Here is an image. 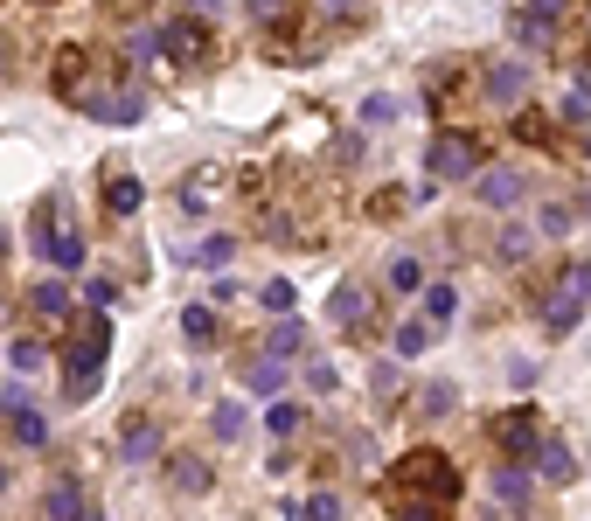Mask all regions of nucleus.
<instances>
[{"label": "nucleus", "instance_id": "nucleus-36", "mask_svg": "<svg viewBox=\"0 0 591 521\" xmlns=\"http://www.w3.org/2000/svg\"><path fill=\"white\" fill-rule=\"evenodd\" d=\"M515 139H529V146H550L557 132H550V119H543V112H522V119H515Z\"/></svg>", "mask_w": 591, "mask_h": 521}, {"label": "nucleus", "instance_id": "nucleus-17", "mask_svg": "<svg viewBox=\"0 0 591 521\" xmlns=\"http://www.w3.org/2000/svg\"><path fill=\"white\" fill-rule=\"evenodd\" d=\"M508 28H515V42H522L529 56H543V49H557V28H550V21H536V14H522V7L508 14Z\"/></svg>", "mask_w": 591, "mask_h": 521}, {"label": "nucleus", "instance_id": "nucleus-48", "mask_svg": "<svg viewBox=\"0 0 591 521\" xmlns=\"http://www.w3.org/2000/svg\"><path fill=\"white\" fill-rule=\"evenodd\" d=\"M578 216H585V223H591V188H585V202H578Z\"/></svg>", "mask_w": 591, "mask_h": 521}, {"label": "nucleus", "instance_id": "nucleus-7", "mask_svg": "<svg viewBox=\"0 0 591 521\" xmlns=\"http://www.w3.org/2000/svg\"><path fill=\"white\" fill-rule=\"evenodd\" d=\"M529 473H536V480H550V487H571V480H578V452H571V438L543 431V438H536V452H529Z\"/></svg>", "mask_w": 591, "mask_h": 521}, {"label": "nucleus", "instance_id": "nucleus-22", "mask_svg": "<svg viewBox=\"0 0 591 521\" xmlns=\"http://www.w3.org/2000/svg\"><path fill=\"white\" fill-rule=\"evenodd\" d=\"M7 417H14V438H21L28 452H42V445H49V417H42L35 403H21V410H7Z\"/></svg>", "mask_w": 591, "mask_h": 521}, {"label": "nucleus", "instance_id": "nucleus-10", "mask_svg": "<svg viewBox=\"0 0 591 521\" xmlns=\"http://www.w3.org/2000/svg\"><path fill=\"white\" fill-rule=\"evenodd\" d=\"M119 452H126V466H147V459H160V424H153L147 410H140V417H126Z\"/></svg>", "mask_w": 591, "mask_h": 521}, {"label": "nucleus", "instance_id": "nucleus-8", "mask_svg": "<svg viewBox=\"0 0 591 521\" xmlns=\"http://www.w3.org/2000/svg\"><path fill=\"white\" fill-rule=\"evenodd\" d=\"M522 188H529L522 167H480V174H473V202H480V209H515Z\"/></svg>", "mask_w": 591, "mask_h": 521}, {"label": "nucleus", "instance_id": "nucleus-9", "mask_svg": "<svg viewBox=\"0 0 591 521\" xmlns=\"http://www.w3.org/2000/svg\"><path fill=\"white\" fill-rule=\"evenodd\" d=\"M487 494H494V508H508V515H529V466H494V480H487Z\"/></svg>", "mask_w": 591, "mask_h": 521}, {"label": "nucleus", "instance_id": "nucleus-21", "mask_svg": "<svg viewBox=\"0 0 591 521\" xmlns=\"http://www.w3.org/2000/svg\"><path fill=\"white\" fill-rule=\"evenodd\" d=\"M209 431H216V445H237V438L251 431V417H244V403H216V410H209Z\"/></svg>", "mask_w": 591, "mask_h": 521}, {"label": "nucleus", "instance_id": "nucleus-14", "mask_svg": "<svg viewBox=\"0 0 591 521\" xmlns=\"http://www.w3.org/2000/svg\"><path fill=\"white\" fill-rule=\"evenodd\" d=\"M167 487L195 501V494H209V487H216V473H209V466H202L195 452H181V459H167Z\"/></svg>", "mask_w": 591, "mask_h": 521}, {"label": "nucleus", "instance_id": "nucleus-24", "mask_svg": "<svg viewBox=\"0 0 591 521\" xmlns=\"http://www.w3.org/2000/svg\"><path fill=\"white\" fill-rule=\"evenodd\" d=\"M230 258H237V237H202V244L188 251V264H202V271H223Z\"/></svg>", "mask_w": 591, "mask_h": 521}, {"label": "nucleus", "instance_id": "nucleus-40", "mask_svg": "<svg viewBox=\"0 0 591 521\" xmlns=\"http://www.w3.org/2000/svg\"><path fill=\"white\" fill-rule=\"evenodd\" d=\"M522 14H536V21H550V28H557V21L571 14V0H522Z\"/></svg>", "mask_w": 591, "mask_h": 521}, {"label": "nucleus", "instance_id": "nucleus-30", "mask_svg": "<svg viewBox=\"0 0 591 521\" xmlns=\"http://www.w3.org/2000/svg\"><path fill=\"white\" fill-rule=\"evenodd\" d=\"M383 278H390V292H425V264L418 258H390Z\"/></svg>", "mask_w": 591, "mask_h": 521}, {"label": "nucleus", "instance_id": "nucleus-19", "mask_svg": "<svg viewBox=\"0 0 591 521\" xmlns=\"http://www.w3.org/2000/svg\"><path fill=\"white\" fill-rule=\"evenodd\" d=\"M140 202H147V188H140L133 174H112V181H105V209H112V216H140Z\"/></svg>", "mask_w": 591, "mask_h": 521}, {"label": "nucleus", "instance_id": "nucleus-16", "mask_svg": "<svg viewBox=\"0 0 591 521\" xmlns=\"http://www.w3.org/2000/svg\"><path fill=\"white\" fill-rule=\"evenodd\" d=\"M28 313H35V320H70V285H63V278H42V285L28 292Z\"/></svg>", "mask_w": 591, "mask_h": 521}, {"label": "nucleus", "instance_id": "nucleus-25", "mask_svg": "<svg viewBox=\"0 0 591 521\" xmlns=\"http://www.w3.org/2000/svg\"><path fill=\"white\" fill-rule=\"evenodd\" d=\"M571 223H578V209H571V202H543V209H536V230H543L550 244H557V237H571Z\"/></svg>", "mask_w": 591, "mask_h": 521}, {"label": "nucleus", "instance_id": "nucleus-4", "mask_svg": "<svg viewBox=\"0 0 591 521\" xmlns=\"http://www.w3.org/2000/svg\"><path fill=\"white\" fill-rule=\"evenodd\" d=\"M585 306H591V264H564L557 292L543 299V327H550V341H564V334L585 320Z\"/></svg>", "mask_w": 591, "mask_h": 521}, {"label": "nucleus", "instance_id": "nucleus-20", "mask_svg": "<svg viewBox=\"0 0 591 521\" xmlns=\"http://www.w3.org/2000/svg\"><path fill=\"white\" fill-rule=\"evenodd\" d=\"M49 70H56V91H63V98H77V84H84V49H77V42H63Z\"/></svg>", "mask_w": 591, "mask_h": 521}, {"label": "nucleus", "instance_id": "nucleus-33", "mask_svg": "<svg viewBox=\"0 0 591 521\" xmlns=\"http://www.w3.org/2000/svg\"><path fill=\"white\" fill-rule=\"evenodd\" d=\"M390 508H397V521H445L439 501H418V494H390Z\"/></svg>", "mask_w": 591, "mask_h": 521}, {"label": "nucleus", "instance_id": "nucleus-51", "mask_svg": "<svg viewBox=\"0 0 591 521\" xmlns=\"http://www.w3.org/2000/svg\"><path fill=\"white\" fill-rule=\"evenodd\" d=\"M585 153H591V126H585Z\"/></svg>", "mask_w": 591, "mask_h": 521}, {"label": "nucleus", "instance_id": "nucleus-26", "mask_svg": "<svg viewBox=\"0 0 591 521\" xmlns=\"http://www.w3.org/2000/svg\"><path fill=\"white\" fill-rule=\"evenodd\" d=\"M258 306H265V313H279V320H286V313H293V306H299L293 278H265V285H258Z\"/></svg>", "mask_w": 591, "mask_h": 521}, {"label": "nucleus", "instance_id": "nucleus-50", "mask_svg": "<svg viewBox=\"0 0 591 521\" xmlns=\"http://www.w3.org/2000/svg\"><path fill=\"white\" fill-rule=\"evenodd\" d=\"M0 494H7V466H0Z\"/></svg>", "mask_w": 591, "mask_h": 521}, {"label": "nucleus", "instance_id": "nucleus-5", "mask_svg": "<svg viewBox=\"0 0 591 521\" xmlns=\"http://www.w3.org/2000/svg\"><path fill=\"white\" fill-rule=\"evenodd\" d=\"M153 49H160L174 70H202V63H209V49H216V35H209V21L181 14V21H160V28H153Z\"/></svg>", "mask_w": 591, "mask_h": 521}, {"label": "nucleus", "instance_id": "nucleus-27", "mask_svg": "<svg viewBox=\"0 0 591 521\" xmlns=\"http://www.w3.org/2000/svg\"><path fill=\"white\" fill-rule=\"evenodd\" d=\"M244 390H258V396L286 390V362H244Z\"/></svg>", "mask_w": 591, "mask_h": 521}, {"label": "nucleus", "instance_id": "nucleus-43", "mask_svg": "<svg viewBox=\"0 0 591 521\" xmlns=\"http://www.w3.org/2000/svg\"><path fill=\"white\" fill-rule=\"evenodd\" d=\"M244 7H251L258 21H286V7H293V0H244Z\"/></svg>", "mask_w": 591, "mask_h": 521}, {"label": "nucleus", "instance_id": "nucleus-32", "mask_svg": "<svg viewBox=\"0 0 591 521\" xmlns=\"http://www.w3.org/2000/svg\"><path fill=\"white\" fill-rule=\"evenodd\" d=\"M181 334H188L195 348H209V341H216V313H209V306H188V313H181Z\"/></svg>", "mask_w": 591, "mask_h": 521}, {"label": "nucleus", "instance_id": "nucleus-15", "mask_svg": "<svg viewBox=\"0 0 591 521\" xmlns=\"http://www.w3.org/2000/svg\"><path fill=\"white\" fill-rule=\"evenodd\" d=\"M84 112H91V119H105V126H133V119L147 112V91H119V98H91Z\"/></svg>", "mask_w": 591, "mask_h": 521}, {"label": "nucleus", "instance_id": "nucleus-29", "mask_svg": "<svg viewBox=\"0 0 591 521\" xmlns=\"http://www.w3.org/2000/svg\"><path fill=\"white\" fill-rule=\"evenodd\" d=\"M293 521H341V494H306V501H293Z\"/></svg>", "mask_w": 591, "mask_h": 521}, {"label": "nucleus", "instance_id": "nucleus-28", "mask_svg": "<svg viewBox=\"0 0 591 521\" xmlns=\"http://www.w3.org/2000/svg\"><path fill=\"white\" fill-rule=\"evenodd\" d=\"M42 258L56 264V271H77V264H84V237H77V230H63L56 244H42Z\"/></svg>", "mask_w": 591, "mask_h": 521}, {"label": "nucleus", "instance_id": "nucleus-3", "mask_svg": "<svg viewBox=\"0 0 591 521\" xmlns=\"http://www.w3.org/2000/svg\"><path fill=\"white\" fill-rule=\"evenodd\" d=\"M487 167V146H480V132H439L432 146H425V174L432 181H473Z\"/></svg>", "mask_w": 591, "mask_h": 521}, {"label": "nucleus", "instance_id": "nucleus-35", "mask_svg": "<svg viewBox=\"0 0 591 521\" xmlns=\"http://www.w3.org/2000/svg\"><path fill=\"white\" fill-rule=\"evenodd\" d=\"M452 403H459V383H432V390H418V410H425V417H445Z\"/></svg>", "mask_w": 591, "mask_h": 521}, {"label": "nucleus", "instance_id": "nucleus-38", "mask_svg": "<svg viewBox=\"0 0 591 521\" xmlns=\"http://www.w3.org/2000/svg\"><path fill=\"white\" fill-rule=\"evenodd\" d=\"M306 390H313V396H334V390H341L334 362H306Z\"/></svg>", "mask_w": 591, "mask_h": 521}, {"label": "nucleus", "instance_id": "nucleus-12", "mask_svg": "<svg viewBox=\"0 0 591 521\" xmlns=\"http://www.w3.org/2000/svg\"><path fill=\"white\" fill-rule=\"evenodd\" d=\"M84 515V487L70 480V473H56L49 487H42V521H77Z\"/></svg>", "mask_w": 591, "mask_h": 521}, {"label": "nucleus", "instance_id": "nucleus-34", "mask_svg": "<svg viewBox=\"0 0 591 521\" xmlns=\"http://www.w3.org/2000/svg\"><path fill=\"white\" fill-rule=\"evenodd\" d=\"M425 348H432V327H425V320H404V327H397V355L411 362V355H425Z\"/></svg>", "mask_w": 591, "mask_h": 521}, {"label": "nucleus", "instance_id": "nucleus-44", "mask_svg": "<svg viewBox=\"0 0 591 521\" xmlns=\"http://www.w3.org/2000/svg\"><path fill=\"white\" fill-rule=\"evenodd\" d=\"M397 390H404V376H397V369H376V403H390Z\"/></svg>", "mask_w": 591, "mask_h": 521}, {"label": "nucleus", "instance_id": "nucleus-41", "mask_svg": "<svg viewBox=\"0 0 591 521\" xmlns=\"http://www.w3.org/2000/svg\"><path fill=\"white\" fill-rule=\"evenodd\" d=\"M84 299H91V306H98V313H105V306H112V299H119V285H112V278H91V285H84Z\"/></svg>", "mask_w": 591, "mask_h": 521}, {"label": "nucleus", "instance_id": "nucleus-46", "mask_svg": "<svg viewBox=\"0 0 591 521\" xmlns=\"http://www.w3.org/2000/svg\"><path fill=\"white\" fill-rule=\"evenodd\" d=\"M188 7H195V21H202V14H216V7H223V0H188Z\"/></svg>", "mask_w": 591, "mask_h": 521}, {"label": "nucleus", "instance_id": "nucleus-2", "mask_svg": "<svg viewBox=\"0 0 591 521\" xmlns=\"http://www.w3.org/2000/svg\"><path fill=\"white\" fill-rule=\"evenodd\" d=\"M390 494H418V501H439L452 508L459 501V466L432 452V445H418V452H404L397 466H390Z\"/></svg>", "mask_w": 591, "mask_h": 521}, {"label": "nucleus", "instance_id": "nucleus-45", "mask_svg": "<svg viewBox=\"0 0 591 521\" xmlns=\"http://www.w3.org/2000/svg\"><path fill=\"white\" fill-rule=\"evenodd\" d=\"M327 14H334V21H355V14H362V0H327Z\"/></svg>", "mask_w": 591, "mask_h": 521}, {"label": "nucleus", "instance_id": "nucleus-49", "mask_svg": "<svg viewBox=\"0 0 591 521\" xmlns=\"http://www.w3.org/2000/svg\"><path fill=\"white\" fill-rule=\"evenodd\" d=\"M0 77H7V42H0Z\"/></svg>", "mask_w": 591, "mask_h": 521}, {"label": "nucleus", "instance_id": "nucleus-1", "mask_svg": "<svg viewBox=\"0 0 591 521\" xmlns=\"http://www.w3.org/2000/svg\"><path fill=\"white\" fill-rule=\"evenodd\" d=\"M105 355H112V313L84 306L70 341H63V403H91L98 376H105Z\"/></svg>", "mask_w": 591, "mask_h": 521}, {"label": "nucleus", "instance_id": "nucleus-42", "mask_svg": "<svg viewBox=\"0 0 591 521\" xmlns=\"http://www.w3.org/2000/svg\"><path fill=\"white\" fill-rule=\"evenodd\" d=\"M529 258V237H522V230H508V237H501V264H522Z\"/></svg>", "mask_w": 591, "mask_h": 521}, {"label": "nucleus", "instance_id": "nucleus-31", "mask_svg": "<svg viewBox=\"0 0 591 521\" xmlns=\"http://www.w3.org/2000/svg\"><path fill=\"white\" fill-rule=\"evenodd\" d=\"M265 424H272V438H293L299 424H306V410H299L293 396H279V403H272V410H265Z\"/></svg>", "mask_w": 591, "mask_h": 521}, {"label": "nucleus", "instance_id": "nucleus-37", "mask_svg": "<svg viewBox=\"0 0 591 521\" xmlns=\"http://www.w3.org/2000/svg\"><path fill=\"white\" fill-rule=\"evenodd\" d=\"M7 362H14L21 376H35V369H42L49 355H42V341H14V348H7Z\"/></svg>", "mask_w": 591, "mask_h": 521}, {"label": "nucleus", "instance_id": "nucleus-39", "mask_svg": "<svg viewBox=\"0 0 591 521\" xmlns=\"http://www.w3.org/2000/svg\"><path fill=\"white\" fill-rule=\"evenodd\" d=\"M390 119H397V98H383V91L362 98V126H390Z\"/></svg>", "mask_w": 591, "mask_h": 521}, {"label": "nucleus", "instance_id": "nucleus-23", "mask_svg": "<svg viewBox=\"0 0 591 521\" xmlns=\"http://www.w3.org/2000/svg\"><path fill=\"white\" fill-rule=\"evenodd\" d=\"M299 348H306V327H299L293 313H286V320L272 327V341H265V355H272V362H293Z\"/></svg>", "mask_w": 591, "mask_h": 521}, {"label": "nucleus", "instance_id": "nucleus-18", "mask_svg": "<svg viewBox=\"0 0 591 521\" xmlns=\"http://www.w3.org/2000/svg\"><path fill=\"white\" fill-rule=\"evenodd\" d=\"M418 299H425V327H432V334H439V327H452V313H459V292H452L445 278H432Z\"/></svg>", "mask_w": 591, "mask_h": 521}, {"label": "nucleus", "instance_id": "nucleus-47", "mask_svg": "<svg viewBox=\"0 0 591 521\" xmlns=\"http://www.w3.org/2000/svg\"><path fill=\"white\" fill-rule=\"evenodd\" d=\"M77 521H112V515H98V508H84V515H77Z\"/></svg>", "mask_w": 591, "mask_h": 521}, {"label": "nucleus", "instance_id": "nucleus-11", "mask_svg": "<svg viewBox=\"0 0 591 521\" xmlns=\"http://www.w3.org/2000/svg\"><path fill=\"white\" fill-rule=\"evenodd\" d=\"M327 320H334L341 334H355V327L369 320V292H362L355 278H341V285H334V299H327Z\"/></svg>", "mask_w": 591, "mask_h": 521}, {"label": "nucleus", "instance_id": "nucleus-6", "mask_svg": "<svg viewBox=\"0 0 591 521\" xmlns=\"http://www.w3.org/2000/svg\"><path fill=\"white\" fill-rule=\"evenodd\" d=\"M487 438H494L501 466H529V452H536V438H543V417H536V403H515V410H501Z\"/></svg>", "mask_w": 591, "mask_h": 521}, {"label": "nucleus", "instance_id": "nucleus-13", "mask_svg": "<svg viewBox=\"0 0 591 521\" xmlns=\"http://www.w3.org/2000/svg\"><path fill=\"white\" fill-rule=\"evenodd\" d=\"M487 98H494L501 112H515V105L529 98V63H494V77H487Z\"/></svg>", "mask_w": 591, "mask_h": 521}]
</instances>
